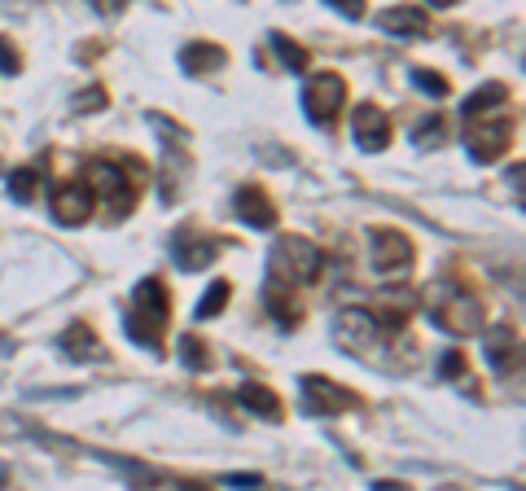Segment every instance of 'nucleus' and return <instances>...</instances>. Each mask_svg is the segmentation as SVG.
Returning <instances> with one entry per match:
<instances>
[{
    "instance_id": "5",
    "label": "nucleus",
    "mask_w": 526,
    "mask_h": 491,
    "mask_svg": "<svg viewBox=\"0 0 526 491\" xmlns=\"http://www.w3.org/2000/svg\"><path fill=\"white\" fill-rule=\"evenodd\" d=\"M342 101H347V84H342V75L325 71V75H312L303 88V114L312 123H334Z\"/></svg>"
},
{
    "instance_id": "10",
    "label": "nucleus",
    "mask_w": 526,
    "mask_h": 491,
    "mask_svg": "<svg viewBox=\"0 0 526 491\" xmlns=\"http://www.w3.org/2000/svg\"><path fill=\"white\" fill-rule=\"evenodd\" d=\"M93 202H97V193L88 189L84 180H75V185H62V189H53L49 207H53V220H57V224L75 228V224H84L88 215H93Z\"/></svg>"
},
{
    "instance_id": "7",
    "label": "nucleus",
    "mask_w": 526,
    "mask_h": 491,
    "mask_svg": "<svg viewBox=\"0 0 526 491\" xmlns=\"http://www.w3.org/2000/svg\"><path fill=\"white\" fill-rule=\"evenodd\" d=\"M360 399L356 391H347V386H334L325 378H316V373H307L303 378V413L307 417H334L342 408H356Z\"/></svg>"
},
{
    "instance_id": "19",
    "label": "nucleus",
    "mask_w": 526,
    "mask_h": 491,
    "mask_svg": "<svg viewBox=\"0 0 526 491\" xmlns=\"http://www.w3.org/2000/svg\"><path fill=\"white\" fill-rule=\"evenodd\" d=\"M237 399H242L250 413H259V417H268V421H281V399H277V391H268V386H259V382H242Z\"/></svg>"
},
{
    "instance_id": "8",
    "label": "nucleus",
    "mask_w": 526,
    "mask_h": 491,
    "mask_svg": "<svg viewBox=\"0 0 526 491\" xmlns=\"http://www.w3.org/2000/svg\"><path fill=\"white\" fill-rule=\"evenodd\" d=\"M88 189H101V198L110 202V211H114V220L119 215H128L132 211V202H136V185L132 180H123V171L114 167V163H93L88 167Z\"/></svg>"
},
{
    "instance_id": "9",
    "label": "nucleus",
    "mask_w": 526,
    "mask_h": 491,
    "mask_svg": "<svg viewBox=\"0 0 526 491\" xmlns=\"http://www.w3.org/2000/svg\"><path fill=\"white\" fill-rule=\"evenodd\" d=\"M483 356H487V364L500 373V378H509V373L522 369V338L513 334L509 325H491L483 334Z\"/></svg>"
},
{
    "instance_id": "26",
    "label": "nucleus",
    "mask_w": 526,
    "mask_h": 491,
    "mask_svg": "<svg viewBox=\"0 0 526 491\" xmlns=\"http://www.w3.org/2000/svg\"><path fill=\"white\" fill-rule=\"evenodd\" d=\"M413 84L421 88V93H430V97H448V79L434 75V71H413Z\"/></svg>"
},
{
    "instance_id": "18",
    "label": "nucleus",
    "mask_w": 526,
    "mask_h": 491,
    "mask_svg": "<svg viewBox=\"0 0 526 491\" xmlns=\"http://www.w3.org/2000/svg\"><path fill=\"white\" fill-rule=\"evenodd\" d=\"M180 62H185L189 75H215L220 66H228V53L220 44H207V40H193L185 53H180Z\"/></svg>"
},
{
    "instance_id": "14",
    "label": "nucleus",
    "mask_w": 526,
    "mask_h": 491,
    "mask_svg": "<svg viewBox=\"0 0 526 491\" xmlns=\"http://www.w3.org/2000/svg\"><path fill=\"white\" fill-rule=\"evenodd\" d=\"M377 31L417 40V36H426V31H430V18H426V9H417V5H391V9L377 14Z\"/></svg>"
},
{
    "instance_id": "17",
    "label": "nucleus",
    "mask_w": 526,
    "mask_h": 491,
    "mask_svg": "<svg viewBox=\"0 0 526 491\" xmlns=\"http://www.w3.org/2000/svg\"><path fill=\"white\" fill-rule=\"evenodd\" d=\"M263 303H268L272 321H277L281 329H294L299 325V299H294V285H281V281H268L263 285Z\"/></svg>"
},
{
    "instance_id": "12",
    "label": "nucleus",
    "mask_w": 526,
    "mask_h": 491,
    "mask_svg": "<svg viewBox=\"0 0 526 491\" xmlns=\"http://www.w3.org/2000/svg\"><path fill=\"white\" fill-rule=\"evenodd\" d=\"M215 255H220V242H211V237H198V233H189V228H180V233L171 237V259H176L180 272L211 268Z\"/></svg>"
},
{
    "instance_id": "11",
    "label": "nucleus",
    "mask_w": 526,
    "mask_h": 491,
    "mask_svg": "<svg viewBox=\"0 0 526 491\" xmlns=\"http://www.w3.org/2000/svg\"><path fill=\"white\" fill-rule=\"evenodd\" d=\"M509 136H513L509 119H491V123H474L470 136H465V145H470L474 163H496V158L509 150Z\"/></svg>"
},
{
    "instance_id": "27",
    "label": "nucleus",
    "mask_w": 526,
    "mask_h": 491,
    "mask_svg": "<svg viewBox=\"0 0 526 491\" xmlns=\"http://www.w3.org/2000/svg\"><path fill=\"white\" fill-rule=\"evenodd\" d=\"M439 373H443V378H461V373H465V356H461V351H448L443 364H439Z\"/></svg>"
},
{
    "instance_id": "21",
    "label": "nucleus",
    "mask_w": 526,
    "mask_h": 491,
    "mask_svg": "<svg viewBox=\"0 0 526 491\" xmlns=\"http://www.w3.org/2000/svg\"><path fill=\"white\" fill-rule=\"evenodd\" d=\"M272 49L281 53L285 71H307V62H312V53H307L303 44H294L290 36H281V31H272Z\"/></svg>"
},
{
    "instance_id": "28",
    "label": "nucleus",
    "mask_w": 526,
    "mask_h": 491,
    "mask_svg": "<svg viewBox=\"0 0 526 491\" xmlns=\"http://www.w3.org/2000/svg\"><path fill=\"white\" fill-rule=\"evenodd\" d=\"M101 106H106V93H101V88H88V93L75 97V110H101Z\"/></svg>"
},
{
    "instance_id": "13",
    "label": "nucleus",
    "mask_w": 526,
    "mask_h": 491,
    "mask_svg": "<svg viewBox=\"0 0 526 491\" xmlns=\"http://www.w3.org/2000/svg\"><path fill=\"white\" fill-rule=\"evenodd\" d=\"M351 132H356V145L369 154H382L386 145H391V119H386L382 106H364L356 110V119H351Z\"/></svg>"
},
{
    "instance_id": "3",
    "label": "nucleus",
    "mask_w": 526,
    "mask_h": 491,
    "mask_svg": "<svg viewBox=\"0 0 526 491\" xmlns=\"http://www.w3.org/2000/svg\"><path fill=\"white\" fill-rule=\"evenodd\" d=\"M320 268H325V255L307 237H277L268 250V281H281L299 290V285L320 277Z\"/></svg>"
},
{
    "instance_id": "32",
    "label": "nucleus",
    "mask_w": 526,
    "mask_h": 491,
    "mask_svg": "<svg viewBox=\"0 0 526 491\" xmlns=\"http://www.w3.org/2000/svg\"><path fill=\"white\" fill-rule=\"evenodd\" d=\"M430 5H439V9H452V5H456V0H430Z\"/></svg>"
},
{
    "instance_id": "15",
    "label": "nucleus",
    "mask_w": 526,
    "mask_h": 491,
    "mask_svg": "<svg viewBox=\"0 0 526 491\" xmlns=\"http://www.w3.org/2000/svg\"><path fill=\"white\" fill-rule=\"evenodd\" d=\"M57 347H62V356L75 360V364H101V360H110V351L101 347V338H97L88 325H71L62 338H57Z\"/></svg>"
},
{
    "instance_id": "2",
    "label": "nucleus",
    "mask_w": 526,
    "mask_h": 491,
    "mask_svg": "<svg viewBox=\"0 0 526 491\" xmlns=\"http://www.w3.org/2000/svg\"><path fill=\"white\" fill-rule=\"evenodd\" d=\"M167 316H171V299H167L163 285L150 277L132 290V303H128V312H123V334H128L136 347H158V338H163V329H167Z\"/></svg>"
},
{
    "instance_id": "16",
    "label": "nucleus",
    "mask_w": 526,
    "mask_h": 491,
    "mask_svg": "<svg viewBox=\"0 0 526 491\" xmlns=\"http://www.w3.org/2000/svg\"><path fill=\"white\" fill-rule=\"evenodd\" d=\"M233 207H237V215H242V220H246L250 228H272V224H277V211H272L268 193H263V189H255V185L237 189Z\"/></svg>"
},
{
    "instance_id": "25",
    "label": "nucleus",
    "mask_w": 526,
    "mask_h": 491,
    "mask_svg": "<svg viewBox=\"0 0 526 491\" xmlns=\"http://www.w3.org/2000/svg\"><path fill=\"white\" fill-rule=\"evenodd\" d=\"M417 150H434V145H443V119L439 114H430L426 123H417Z\"/></svg>"
},
{
    "instance_id": "22",
    "label": "nucleus",
    "mask_w": 526,
    "mask_h": 491,
    "mask_svg": "<svg viewBox=\"0 0 526 491\" xmlns=\"http://www.w3.org/2000/svg\"><path fill=\"white\" fill-rule=\"evenodd\" d=\"M180 364H185V369H211V351H207V342L193 338V334L180 338Z\"/></svg>"
},
{
    "instance_id": "33",
    "label": "nucleus",
    "mask_w": 526,
    "mask_h": 491,
    "mask_svg": "<svg viewBox=\"0 0 526 491\" xmlns=\"http://www.w3.org/2000/svg\"><path fill=\"white\" fill-rule=\"evenodd\" d=\"M0 483H5V470H0Z\"/></svg>"
},
{
    "instance_id": "20",
    "label": "nucleus",
    "mask_w": 526,
    "mask_h": 491,
    "mask_svg": "<svg viewBox=\"0 0 526 491\" xmlns=\"http://www.w3.org/2000/svg\"><path fill=\"white\" fill-rule=\"evenodd\" d=\"M505 101H509V88H505V84H483V88H478V93H470V97H465V114H470V119H474V114L500 110V106H505Z\"/></svg>"
},
{
    "instance_id": "29",
    "label": "nucleus",
    "mask_w": 526,
    "mask_h": 491,
    "mask_svg": "<svg viewBox=\"0 0 526 491\" xmlns=\"http://www.w3.org/2000/svg\"><path fill=\"white\" fill-rule=\"evenodd\" d=\"M18 53L14 49H9V40L5 36H0V71H5V75H18Z\"/></svg>"
},
{
    "instance_id": "31",
    "label": "nucleus",
    "mask_w": 526,
    "mask_h": 491,
    "mask_svg": "<svg viewBox=\"0 0 526 491\" xmlns=\"http://www.w3.org/2000/svg\"><path fill=\"white\" fill-rule=\"evenodd\" d=\"M228 487H263V478L259 474H233V478H224Z\"/></svg>"
},
{
    "instance_id": "6",
    "label": "nucleus",
    "mask_w": 526,
    "mask_h": 491,
    "mask_svg": "<svg viewBox=\"0 0 526 491\" xmlns=\"http://www.w3.org/2000/svg\"><path fill=\"white\" fill-rule=\"evenodd\" d=\"M377 321H373V312H364V307H347V312H338V321H334V342L347 356H364L369 347H377Z\"/></svg>"
},
{
    "instance_id": "24",
    "label": "nucleus",
    "mask_w": 526,
    "mask_h": 491,
    "mask_svg": "<svg viewBox=\"0 0 526 491\" xmlns=\"http://www.w3.org/2000/svg\"><path fill=\"white\" fill-rule=\"evenodd\" d=\"M228 294H233V290H228V281H215L211 290L202 294V303H198V316H202V321H211V316H220V307L228 303Z\"/></svg>"
},
{
    "instance_id": "4",
    "label": "nucleus",
    "mask_w": 526,
    "mask_h": 491,
    "mask_svg": "<svg viewBox=\"0 0 526 491\" xmlns=\"http://www.w3.org/2000/svg\"><path fill=\"white\" fill-rule=\"evenodd\" d=\"M369 264L377 277L399 281L413 264V242H408L399 228H373L369 233Z\"/></svg>"
},
{
    "instance_id": "23",
    "label": "nucleus",
    "mask_w": 526,
    "mask_h": 491,
    "mask_svg": "<svg viewBox=\"0 0 526 491\" xmlns=\"http://www.w3.org/2000/svg\"><path fill=\"white\" fill-rule=\"evenodd\" d=\"M36 185H40V176L31 167L9 171V198H14V202H31V198H36Z\"/></svg>"
},
{
    "instance_id": "30",
    "label": "nucleus",
    "mask_w": 526,
    "mask_h": 491,
    "mask_svg": "<svg viewBox=\"0 0 526 491\" xmlns=\"http://www.w3.org/2000/svg\"><path fill=\"white\" fill-rule=\"evenodd\" d=\"M329 5H334L342 18H351V22L364 18V0H329Z\"/></svg>"
},
{
    "instance_id": "1",
    "label": "nucleus",
    "mask_w": 526,
    "mask_h": 491,
    "mask_svg": "<svg viewBox=\"0 0 526 491\" xmlns=\"http://www.w3.org/2000/svg\"><path fill=\"white\" fill-rule=\"evenodd\" d=\"M426 312H430V325L452 338H465V334H478V329H483V303H478L470 290H461L456 281L430 285Z\"/></svg>"
}]
</instances>
